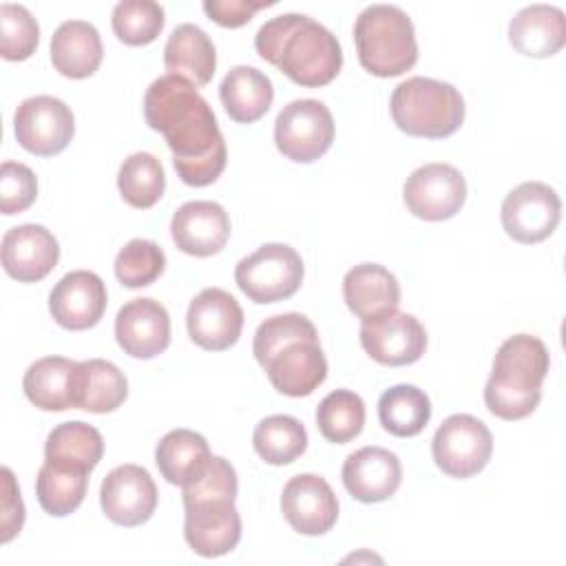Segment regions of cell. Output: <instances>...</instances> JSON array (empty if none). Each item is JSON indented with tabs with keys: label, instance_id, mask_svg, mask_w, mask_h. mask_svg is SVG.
Wrapping results in <instances>:
<instances>
[{
	"label": "cell",
	"instance_id": "1",
	"mask_svg": "<svg viewBox=\"0 0 566 566\" xmlns=\"http://www.w3.org/2000/svg\"><path fill=\"white\" fill-rule=\"evenodd\" d=\"M146 124L161 133L184 184L203 188L226 170L228 148L210 104L179 75L157 77L144 95Z\"/></svg>",
	"mask_w": 566,
	"mask_h": 566
},
{
	"label": "cell",
	"instance_id": "2",
	"mask_svg": "<svg viewBox=\"0 0 566 566\" xmlns=\"http://www.w3.org/2000/svg\"><path fill=\"white\" fill-rule=\"evenodd\" d=\"M254 49L265 62L305 88L329 84L343 66V49L336 35L303 13H283L261 24Z\"/></svg>",
	"mask_w": 566,
	"mask_h": 566
},
{
	"label": "cell",
	"instance_id": "3",
	"mask_svg": "<svg viewBox=\"0 0 566 566\" xmlns=\"http://www.w3.org/2000/svg\"><path fill=\"white\" fill-rule=\"evenodd\" d=\"M548 367V349L537 336H509L495 352L493 369L484 387L486 409L502 420L531 416L542 400V382Z\"/></svg>",
	"mask_w": 566,
	"mask_h": 566
},
{
	"label": "cell",
	"instance_id": "4",
	"mask_svg": "<svg viewBox=\"0 0 566 566\" xmlns=\"http://www.w3.org/2000/svg\"><path fill=\"white\" fill-rule=\"evenodd\" d=\"M358 62L376 77H398L418 62L411 18L396 4H369L354 22Z\"/></svg>",
	"mask_w": 566,
	"mask_h": 566
},
{
	"label": "cell",
	"instance_id": "5",
	"mask_svg": "<svg viewBox=\"0 0 566 566\" xmlns=\"http://www.w3.org/2000/svg\"><path fill=\"white\" fill-rule=\"evenodd\" d=\"M394 124L411 135L442 139L453 135L464 122V99L460 91L433 77H407L391 93Z\"/></svg>",
	"mask_w": 566,
	"mask_h": 566
},
{
	"label": "cell",
	"instance_id": "6",
	"mask_svg": "<svg viewBox=\"0 0 566 566\" xmlns=\"http://www.w3.org/2000/svg\"><path fill=\"white\" fill-rule=\"evenodd\" d=\"M303 259L285 243H265L234 268L239 290L259 305L294 296L303 283Z\"/></svg>",
	"mask_w": 566,
	"mask_h": 566
},
{
	"label": "cell",
	"instance_id": "7",
	"mask_svg": "<svg viewBox=\"0 0 566 566\" xmlns=\"http://www.w3.org/2000/svg\"><path fill=\"white\" fill-rule=\"evenodd\" d=\"M493 453L489 427L471 413H453L436 429L431 455L436 467L449 478L467 480L480 473Z\"/></svg>",
	"mask_w": 566,
	"mask_h": 566
},
{
	"label": "cell",
	"instance_id": "8",
	"mask_svg": "<svg viewBox=\"0 0 566 566\" xmlns=\"http://www.w3.org/2000/svg\"><path fill=\"white\" fill-rule=\"evenodd\" d=\"M334 117L318 99H294L276 115L274 144L279 153L296 164L321 159L334 142Z\"/></svg>",
	"mask_w": 566,
	"mask_h": 566
},
{
	"label": "cell",
	"instance_id": "9",
	"mask_svg": "<svg viewBox=\"0 0 566 566\" xmlns=\"http://www.w3.org/2000/svg\"><path fill=\"white\" fill-rule=\"evenodd\" d=\"M13 133L27 153L53 157L71 144L75 135V119L62 99L53 95H35L27 97L15 108Z\"/></svg>",
	"mask_w": 566,
	"mask_h": 566
},
{
	"label": "cell",
	"instance_id": "10",
	"mask_svg": "<svg viewBox=\"0 0 566 566\" xmlns=\"http://www.w3.org/2000/svg\"><path fill=\"white\" fill-rule=\"evenodd\" d=\"M407 210L424 221H444L460 212L467 199L464 175L442 161L416 168L402 188Z\"/></svg>",
	"mask_w": 566,
	"mask_h": 566
},
{
	"label": "cell",
	"instance_id": "11",
	"mask_svg": "<svg viewBox=\"0 0 566 566\" xmlns=\"http://www.w3.org/2000/svg\"><path fill=\"white\" fill-rule=\"evenodd\" d=\"M500 217L513 241L539 243L555 232L562 219V201L548 184L524 181L504 197Z\"/></svg>",
	"mask_w": 566,
	"mask_h": 566
},
{
	"label": "cell",
	"instance_id": "12",
	"mask_svg": "<svg viewBox=\"0 0 566 566\" xmlns=\"http://www.w3.org/2000/svg\"><path fill=\"white\" fill-rule=\"evenodd\" d=\"M360 345L376 363L402 367L420 360L427 349V332L413 314L396 307L363 321Z\"/></svg>",
	"mask_w": 566,
	"mask_h": 566
},
{
	"label": "cell",
	"instance_id": "13",
	"mask_svg": "<svg viewBox=\"0 0 566 566\" xmlns=\"http://www.w3.org/2000/svg\"><path fill=\"white\" fill-rule=\"evenodd\" d=\"M104 515L119 526H139L157 509V486L150 473L139 464H119L106 473L99 486Z\"/></svg>",
	"mask_w": 566,
	"mask_h": 566
},
{
	"label": "cell",
	"instance_id": "14",
	"mask_svg": "<svg viewBox=\"0 0 566 566\" xmlns=\"http://www.w3.org/2000/svg\"><path fill=\"white\" fill-rule=\"evenodd\" d=\"M186 325L195 345L208 352H223L241 336L243 310L230 292L206 287L190 301Z\"/></svg>",
	"mask_w": 566,
	"mask_h": 566
},
{
	"label": "cell",
	"instance_id": "15",
	"mask_svg": "<svg viewBox=\"0 0 566 566\" xmlns=\"http://www.w3.org/2000/svg\"><path fill=\"white\" fill-rule=\"evenodd\" d=\"M281 513L301 535H325L338 520V500L325 478L298 473L281 493Z\"/></svg>",
	"mask_w": 566,
	"mask_h": 566
},
{
	"label": "cell",
	"instance_id": "16",
	"mask_svg": "<svg viewBox=\"0 0 566 566\" xmlns=\"http://www.w3.org/2000/svg\"><path fill=\"white\" fill-rule=\"evenodd\" d=\"M106 285L91 270H73L64 274L49 294V312L53 321L71 332L95 327L106 312Z\"/></svg>",
	"mask_w": 566,
	"mask_h": 566
},
{
	"label": "cell",
	"instance_id": "17",
	"mask_svg": "<svg viewBox=\"0 0 566 566\" xmlns=\"http://www.w3.org/2000/svg\"><path fill=\"white\" fill-rule=\"evenodd\" d=\"M115 338L133 358H155L170 345L168 310L155 298H133L115 316Z\"/></svg>",
	"mask_w": 566,
	"mask_h": 566
},
{
	"label": "cell",
	"instance_id": "18",
	"mask_svg": "<svg viewBox=\"0 0 566 566\" xmlns=\"http://www.w3.org/2000/svg\"><path fill=\"white\" fill-rule=\"evenodd\" d=\"M2 268L20 283H38L51 274L60 259V245L51 230L40 223H22L2 237Z\"/></svg>",
	"mask_w": 566,
	"mask_h": 566
},
{
	"label": "cell",
	"instance_id": "19",
	"mask_svg": "<svg viewBox=\"0 0 566 566\" xmlns=\"http://www.w3.org/2000/svg\"><path fill=\"white\" fill-rule=\"evenodd\" d=\"M175 245L190 256H212L230 239V217L217 201H186L170 219Z\"/></svg>",
	"mask_w": 566,
	"mask_h": 566
},
{
	"label": "cell",
	"instance_id": "20",
	"mask_svg": "<svg viewBox=\"0 0 566 566\" xmlns=\"http://www.w3.org/2000/svg\"><path fill=\"white\" fill-rule=\"evenodd\" d=\"M400 482V460L385 447H363L349 453L343 462V484L347 493L363 504L389 500L398 491Z\"/></svg>",
	"mask_w": 566,
	"mask_h": 566
},
{
	"label": "cell",
	"instance_id": "21",
	"mask_svg": "<svg viewBox=\"0 0 566 566\" xmlns=\"http://www.w3.org/2000/svg\"><path fill=\"white\" fill-rule=\"evenodd\" d=\"M263 369L279 394L303 398L327 378V358L318 340H301L274 354Z\"/></svg>",
	"mask_w": 566,
	"mask_h": 566
},
{
	"label": "cell",
	"instance_id": "22",
	"mask_svg": "<svg viewBox=\"0 0 566 566\" xmlns=\"http://www.w3.org/2000/svg\"><path fill=\"white\" fill-rule=\"evenodd\" d=\"M184 537L201 557H221L241 539V515L234 502H208L186 509Z\"/></svg>",
	"mask_w": 566,
	"mask_h": 566
},
{
	"label": "cell",
	"instance_id": "23",
	"mask_svg": "<svg viewBox=\"0 0 566 566\" xmlns=\"http://www.w3.org/2000/svg\"><path fill=\"white\" fill-rule=\"evenodd\" d=\"M128 396V380L124 371L111 360L91 358L80 360L73 371L71 402L73 409L91 413H108L124 405Z\"/></svg>",
	"mask_w": 566,
	"mask_h": 566
},
{
	"label": "cell",
	"instance_id": "24",
	"mask_svg": "<svg viewBox=\"0 0 566 566\" xmlns=\"http://www.w3.org/2000/svg\"><path fill=\"white\" fill-rule=\"evenodd\" d=\"M509 42L528 57H551L566 42V18L559 7L528 4L509 22Z\"/></svg>",
	"mask_w": 566,
	"mask_h": 566
},
{
	"label": "cell",
	"instance_id": "25",
	"mask_svg": "<svg viewBox=\"0 0 566 566\" xmlns=\"http://www.w3.org/2000/svg\"><path fill=\"white\" fill-rule=\"evenodd\" d=\"M104 57L99 31L86 20L62 22L51 38L53 69L71 80L91 77Z\"/></svg>",
	"mask_w": 566,
	"mask_h": 566
},
{
	"label": "cell",
	"instance_id": "26",
	"mask_svg": "<svg viewBox=\"0 0 566 566\" xmlns=\"http://www.w3.org/2000/svg\"><path fill=\"white\" fill-rule=\"evenodd\" d=\"M164 64L170 75H179L190 84L206 86L217 69V51L212 40L197 24H179L164 46Z\"/></svg>",
	"mask_w": 566,
	"mask_h": 566
},
{
	"label": "cell",
	"instance_id": "27",
	"mask_svg": "<svg viewBox=\"0 0 566 566\" xmlns=\"http://www.w3.org/2000/svg\"><path fill=\"white\" fill-rule=\"evenodd\" d=\"M343 298L358 318H371L400 303L398 279L380 263L354 265L343 279Z\"/></svg>",
	"mask_w": 566,
	"mask_h": 566
},
{
	"label": "cell",
	"instance_id": "28",
	"mask_svg": "<svg viewBox=\"0 0 566 566\" xmlns=\"http://www.w3.org/2000/svg\"><path fill=\"white\" fill-rule=\"evenodd\" d=\"M219 97L230 115L239 124L259 122L274 102L272 80L254 66H232L219 86Z\"/></svg>",
	"mask_w": 566,
	"mask_h": 566
},
{
	"label": "cell",
	"instance_id": "29",
	"mask_svg": "<svg viewBox=\"0 0 566 566\" xmlns=\"http://www.w3.org/2000/svg\"><path fill=\"white\" fill-rule=\"evenodd\" d=\"M104 455L102 433L82 420L62 422L51 429L44 442V462L66 469L91 473Z\"/></svg>",
	"mask_w": 566,
	"mask_h": 566
},
{
	"label": "cell",
	"instance_id": "30",
	"mask_svg": "<svg viewBox=\"0 0 566 566\" xmlns=\"http://www.w3.org/2000/svg\"><path fill=\"white\" fill-rule=\"evenodd\" d=\"M75 365V360L64 356H44L29 365L22 378V389L29 402L42 411L73 409L71 387Z\"/></svg>",
	"mask_w": 566,
	"mask_h": 566
},
{
	"label": "cell",
	"instance_id": "31",
	"mask_svg": "<svg viewBox=\"0 0 566 566\" xmlns=\"http://www.w3.org/2000/svg\"><path fill=\"white\" fill-rule=\"evenodd\" d=\"M210 455L212 453L206 438L190 429L168 431L155 449V462L161 478L177 486H184L190 478H195Z\"/></svg>",
	"mask_w": 566,
	"mask_h": 566
},
{
	"label": "cell",
	"instance_id": "32",
	"mask_svg": "<svg viewBox=\"0 0 566 566\" xmlns=\"http://www.w3.org/2000/svg\"><path fill=\"white\" fill-rule=\"evenodd\" d=\"M431 418V400L416 385H394L378 398V420L396 438L418 436Z\"/></svg>",
	"mask_w": 566,
	"mask_h": 566
},
{
	"label": "cell",
	"instance_id": "33",
	"mask_svg": "<svg viewBox=\"0 0 566 566\" xmlns=\"http://www.w3.org/2000/svg\"><path fill=\"white\" fill-rule=\"evenodd\" d=\"M252 444L263 462L283 467L305 453L307 431L298 418L274 413L254 427Z\"/></svg>",
	"mask_w": 566,
	"mask_h": 566
},
{
	"label": "cell",
	"instance_id": "34",
	"mask_svg": "<svg viewBox=\"0 0 566 566\" xmlns=\"http://www.w3.org/2000/svg\"><path fill=\"white\" fill-rule=\"evenodd\" d=\"M117 188L122 199L137 208H153L166 190V172L161 161L150 153L128 155L117 172Z\"/></svg>",
	"mask_w": 566,
	"mask_h": 566
},
{
	"label": "cell",
	"instance_id": "35",
	"mask_svg": "<svg viewBox=\"0 0 566 566\" xmlns=\"http://www.w3.org/2000/svg\"><path fill=\"white\" fill-rule=\"evenodd\" d=\"M365 424V402L349 389L329 391L316 407V427L327 442L345 444L354 440Z\"/></svg>",
	"mask_w": 566,
	"mask_h": 566
},
{
	"label": "cell",
	"instance_id": "36",
	"mask_svg": "<svg viewBox=\"0 0 566 566\" xmlns=\"http://www.w3.org/2000/svg\"><path fill=\"white\" fill-rule=\"evenodd\" d=\"M88 473L84 471H66L44 462L35 478V495L44 513L53 517L71 515L86 495Z\"/></svg>",
	"mask_w": 566,
	"mask_h": 566
},
{
	"label": "cell",
	"instance_id": "37",
	"mask_svg": "<svg viewBox=\"0 0 566 566\" xmlns=\"http://www.w3.org/2000/svg\"><path fill=\"white\" fill-rule=\"evenodd\" d=\"M164 7L153 0H122L115 4L111 24L119 42L144 46L157 40L164 29Z\"/></svg>",
	"mask_w": 566,
	"mask_h": 566
},
{
	"label": "cell",
	"instance_id": "38",
	"mask_svg": "<svg viewBox=\"0 0 566 566\" xmlns=\"http://www.w3.org/2000/svg\"><path fill=\"white\" fill-rule=\"evenodd\" d=\"M301 340H318V332H316L314 323L298 312L276 314V316L265 318L256 327L254 340H252V352H254L256 363L261 367H265L274 354H279L283 347H287L292 343H301Z\"/></svg>",
	"mask_w": 566,
	"mask_h": 566
},
{
	"label": "cell",
	"instance_id": "39",
	"mask_svg": "<svg viewBox=\"0 0 566 566\" xmlns=\"http://www.w3.org/2000/svg\"><path fill=\"white\" fill-rule=\"evenodd\" d=\"M181 500L184 509L208 504V502H234L239 491V480L234 467L221 458L210 455L208 462L201 467V471L190 478L181 486Z\"/></svg>",
	"mask_w": 566,
	"mask_h": 566
},
{
	"label": "cell",
	"instance_id": "40",
	"mask_svg": "<svg viewBox=\"0 0 566 566\" xmlns=\"http://www.w3.org/2000/svg\"><path fill=\"white\" fill-rule=\"evenodd\" d=\"M166 270L164 250L150 239L128 241L115 256V276L126 287H146Z\"/></svg>",
	"mask_w": 566,
	"mask_h": 566
},
{
	"label": "cell",
	"instance_id": "41",
	"mask_svg": "<svg viewBox=\"0 0 566 566\" xmlns=\"http://www.w3.org/2000/svg\"><path fill=\"white\" fill-rule=\"evenodd\" d=\"M40 27L22 4H0V53L4 60L20 62L35 53Z\"/></svg>",
	"mask_w": 566,
	"mask_h": 566
},
{
	"label": "cell",
	"instance_id": "42",
	"mask_svg": "<svg viewBox=\"0 0 566 566\" xmlns=\"http://www.w3.org/2000/svg\"><path fill=\"white\" fill-rule=\"evenodd\" d=\"M38 197L35 172L20 161H2L0 168V208L2 214H18L33 206Z\"/></svg>",
	"mask_w": 566,
	"mask_h": 566
},
{
	"label": "cell",
	"instance_id": "43",
	"mask_svg": "<svg viewBox=\"0 0 566 566\" xmlns=\"http://www.w3.org/2000/svg\"><path fill=\"white\" fill-rule=\"evenodd\" d=\"M2 509H0V542H11L24 524V502L20 497V489L15 484L13 471L2 467Z\"/></svg>",
	"mask_w": 566,
	"mask_h": 566
},
{
	"label": "cell",
	"instance_id": "44",
	"mask_svg": "<svg viewBox=\"0 0 566 566\" xmlns=\"http://www.w3.org/2000/svg\"><path fill=\"white\" fill-rule=\"evenodd\" d=\"M274 2H250V0H206L203 11L210 20L226 29H239L252 20L259 9L272 7Z\"/></svg>",
	"mask_w": 566,
	"mask_h": 566
}]
</instances>
